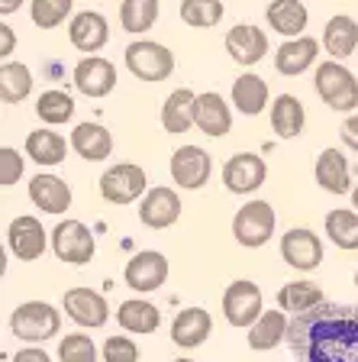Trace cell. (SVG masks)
<instances>
[{
	"instance_id": "cell-24",
	"label": "cell",
	"mask_w": 358,
	"mask_h": 362,
	"mask_svg": "<svg viewBox=\"0 0 358 362\" xmlns=\"http://www.w3.org/2000/svg\"><path fill=\"white\" fill-rule=\"evenodd\" d=\"M265 20L284 39H300L306 23H310V10L304 7V0H271L265 10Z\"/></svg>"
},
{
	"instance_id": "cell-49",
	"label": "cell",
	"mask_w": 358,
	"mask_h": 362,
	"mask_svg": "<svg viewBox=\"0 0 358 362\" xmlns=\"http://www.w3.org/2000/svg\"><path fill=\"white\" fill-rule=\"evenodd\" d=\"M355 314H358V301H355Z\"/></svg>"
},
{
	"instance_id": "cell-7",
	"label": "cell",
	"mask_w": 358,
	"mask_h": 362,
	"mask_svg": "<svg viewBox=\"0 0 358 362\" xmlns=\"http://www.w3.org/2000/svg\"><path fill=\"white\" fill-rule=\"evenodd\" d=\"M52 252L65 265H88L97 252V240L81 220H59L52 230Z\"/></svg>"
},
{
	"instance_id": "cell-33",
	"label": "cell",
	"mask_w": 358,
	"mask_h": 362,
	"mask_svg": "<svg viewBox=\"0 0 358 362\" xmlns=\"http://www.w3.org/2000/svg\"><path fill=\"white\" fill-rule=\"evenodd\" d=\"M326 301L323 298V288L316 281H306V279H297V281H287V285L278 291V308L287 310V314H304V310H314Z\"/></svg>"
},
{
	"instance_id": "cell-34",
	"label": "cell",
	"mask_w": 358,
	"mask_h": 362,
	"mask_svg": "<svg viewBox=\"0 0 358 362\" xmlns=\"http://www.w3.org/2000/svg\"><path fill=\"white\" fill-rule=\"evenodd\" d=\"M32 94V71L23 62H4L0 65V100L4 104H23Z\"/></svg>"
},
{
	"instance_id": "cell-31",
	"label": "cell",
	"mask_w": 358,
	"mask_h": 362,
	"mask_svg": "<svg viewBox=\"0 0 358 362\" xmlns=\"http://www.w3.org/2000/svg\"><path fill=\"white\" fill-rule=\"evenodd\" d=\"M232 104H236V110L242 117H258L268 107V81L252 75V71L239 75L232 81Z\"/></svg>"
},
{
	"instance_id": "cell-27",
	"label": "cell",
	"mask_w": 358,
	"mask_h": 362,
	"mask_svg": "<svg viewBox=\"0 0 358 362\" xmlns=\"http://www.w3.org/2000/svg\"><path fill=\"white\" fill-rule=\"evenodd\" d=\"M117 324L123 327L133 337H149L162 327V310L152 301H142V298H129L117 308Z\"/></svg>"
},
{
	"instance_id": "cell-15",
	"label": "cell",
	"mask_w": 358,
	"mask_h": 362,
	"mask_svg": "<svg viewBox=\"0 0 358 362\" xmlns=\"http://www.w3.org/2000/svg\"><path fill=\"white\" fill-rule=\"evenodd\" d=\"M71 81H75V88L81 90L84 98L100 100L117 88V68H113V62L104 59V55H84L75 65Z\"/></svg>"
},
{
	"instance_id": "cell-23",
	"label": "cell",
	"mask_w": 358,
	"mask_h": 362,
	"mask_svg": "<svg viewBox=\"0 0 358 362\" xmlns=\"http://www.w3.org/2000/svg\"><path fill=\"white\" fill-rule=\"evenodd\" d=\"M30 201L36 204L39 211L45 214H65L71 207V188L68 181L59 178V175H49V172H39L36 178L30 181Z\"/></svg>"
},
{
	"instance_id": "cell-19",
	"label": "cell",
	"mask_w": 358,
	"mask_h": 362,
	"mask_svg": "<svg viewBox=\"0 0 358 362\" xmlns=\"http://www.w3.org/2000/svg\"><path fill=\"white\" fill-rule=\"evenodd\" d=\"M316 55H320V42L314 36H300V39H284L275 52V68L284 78H297L306 68H314Z\"/></svg>"
},
{
	"instance_id": "cell-8",
	"label": "cell",
	"mask_w": 358,
	"mask_h": 362,
	"mask_svg": "<svg viewBox=\"0 0 358 362\" xmlns=\"http://www.w3.org/2000/svg\"><path fill=\"white\" fill-rule=\"evenodd\" d=\"M261 314H265V298H261V288L255 281L239 279L223 291V317L229 327L249 330Z\"/></svg>"
},
{
	"instance_id": "cell-45",
	"label": "cell",
	"mask_w": 358,
	"mask_h": 362,
	"mask_svg": "<svg viewBox=\"0 0 358 362\" xmlns=\"http://www.w3.org/2000/svg\"><path fill=\"white\" fill-rule=\"evenodd\" d=\"M13 45H16V36H13V30H10L7 23H4V26H0V55H4V62H10Z\"/></svg>"
},
{
	"instance_id": "cell-40",
	"label": "cell",
	"mask_w": 358,
	"mask_h": 362,
	"mask_svg": "<svg viewBox=\"0 0 358 362\" xmlns=\"http://www.w3.org/2000/svg\"><path fill=\"white\" fill-rule=\"evenodd\" d=\"M97 346L88 333H68L59 343V362H97Z\"/></svg>"
},
{
	"instance_id": "cell-4",
	"label": "cell",
	"mask_w": 358,
	"mask_h": 362,
	"mask_svg": "<svg viewBox=\"0 0 358 362\" xmlns=\"http://www.w3.org/2000/svg\"><path fill=\"white\" fill-rule=\"evenodd\" d=\"M123 59H126V68L139 81H149V84L165 81V78H172V71H174V52L162 42H152V39H136V42H129Z\"/></svg>"
},
{
	"instance_id": "cell-16",
	"label": "cell",
	"mask_w": 358,
	"mask_h": 362,
	"mask_svg": "<svg viewBox=\"0 0 358 362\" xmlns=\"http://www.w3.org/2000/svg\"><path fill=\"white\" fill-rule=\"evenodd\" d=\"M226 52H229V59L236 65L252 68L268 55V36H265V30L252 26V23H239V26H232L226 33Z\"/></svg>"
},
{
	"instance_id": "cell-12",
	"label": "cell",
	"mask_w": 358,
	"mask_h": 362,
	"mask_svg": "<svg viewBox=\"0 0 358 362\" xmlns=\"http://www.w3.org/2000/svg\"><path fill=\"white\" fill-rule=\"evenodd\" d=\"M123 281L139 294H152L168 281V259L158 249H142L123 269Z\"/></svg>"
},
{
	"instance_id": "cell-38",
	"label": "cell",
	"mask_w": 358,
	"mask_h": 362,
	"mask_svg": "<svg viewBox=\"0 0 358 362\" xmlns=\"http://www.w3.org/2000/svg\"><path fill=\"white\" fill-rule=\"evenodd\" d=\"M223 0H181V20L191 30H210L223 20Z\"/></svg>"
},
{
	"instance_id": "cell-3",
	"label": "cell",
	"mask_w": 358,
	"mask_h": 362,
	"mask_svg": "<svg viewBox=\"0 0 358 362\" xmlns=\"http://www.w3.org/2000/svg\"><path fill=\"white\" fill-rule=\"evenodd\" d=\"M314 88H316V94L323 98V104H329L333 110H339V113H352L358 107V78L336 59L320 62V65H316Z\"/></svg>"
},
{
	"instance_id": "cell-48",
	"label": "cell",
	"mask_w": 358,
	"mask_h": 362,
	"mask_svg": "<svg viewBox=\"0 0 358 362\" xmlns=\"http://www.w3.org/2000/svg\"><path fill=\"white\" fill-rule=\"evenodd\" d=\"M174 362H194V359H184V356H181V359H174Z\"/></svg>"
},
{
	"instance_id": "cell-46",
	"label": "cell",
	"mask_w": 358,
	"mask_h": 362,
	"mask_svg": "<svg viewBox=\"0 0 358 362\" xmlns=\"http://www.w3.org/2000/svg\"><path fill=\"white\" fill-rule=\"evenodd\" d=\"M20 7H23V0H0V13H4V16L16 13Z\"/></svg>"
},
{
	"instance_id": "cell-39",
	"label": "cell",
	"mask_w": 358,
	"mask_h": 362,
	"mask_svg": "<svg viewBox=\"0 0 358 362\" xmlns=\"http://www.w3.org/2000/svg\"><path fill=\"white\" fill-rule=\"evenodd\" d=\"M71 7H75V0H32L30 13L39 30H55V26H61L68 20Z\"/></svg>"
},
{
	"instance_id": "cell-43",
	"label": "cell",
	"mask_w": 358,
	"mask_h": 362,
	"mask_svg": "<svg viewBox=\"0 0 358 362\" xmlns=\"http://www.w3.org/2000/svg\"><path fill=\"white\" fill-rule=\"evenodd\" d=\"M339 139H342L349 149L358 152V113H352V117H345V123L339 127Z\"/></svg>"
},
{
	"instance_id": "cell-32",
	"label": "cell",
	"mask_w": 358,
	"mask_h": 362,
	"mask_svg": "<svg viewBox=\"0 0 358 362\" xmlns=\"http://www.w3.org/2000/svg\"><path fill=\"white\" fill-rule=\"evenodd\" d=\"M68 146L71 143H65V136H59L55 129H32V133L26 136V156H30L36 165H45V168L61 165L68 156Z\"/></svg>"
},
{
	"instance_id": "cell-9",
	"label": "cell",
	"mask_w": 358,
	"mask_h": 362,
	"mask_svg": "<svg viewBox=\"0 0 358 362\" xmlns=\"http://www.w3.org/2000/svg\"><path fill=\"white\" fill-rule=\"evenodd\" d=\"M45 246H52V233H45V226L39 223V217L23 214V217L10 220L7 249L20 259V262H36V259H42Z\"/></svg>"
},
{
	"instance_id": "cell-26",
	"label": "cell",
	"mask_w": 358,
	"mask_h": 362,
	"mask_svg": "<svg viewBox=\"0 0 358 362\" xmlns=\"http://www.w3.org/2000/svg\"><path fill=\"white\" fill-rule=\"evenodd\" d=\"M71 149L78 152V156L84 158V162H104V158H110L113 152V136L107 127H100V123H78L75 129H71Z\"/></svg>"
},
{
	"instance_id": "cell-25",
	"label": "cell",
	"mask_w": 358,
	"mask_h": 362,
	"mask_svg": "<svg viewBox=\"0 0 358 362\" xmlns=\"http://www.w3.org/2000/svg\"><path fill=\"white\" fill-rule=\"evenodd\" d=\"M287 330H291L287 310H265V314L249 327V349L268 353V349H275L278 343H287Z\"/></svg>"
},
{
	"instance_id": "cell-11",
	"label": "cell",
	"mask_w": 358,
	"mask_h": 362,
	"mask_svg": "<svg viewBox=\"0 0 358 362\" xmlns=\"http://www.w3.org/2000/svg\"><path fill=\"white\" fill-rule=\"evenodd\" d=\"M61 308L84 330H100L110 320V304L94 288H68L65 298H61Z\"/></svg>"
},
{
	"instance_id": "cell-14",
	"label": "cell",
	"mask_w": 358,
	"mask_h": 362,
	"mask_svg": "<svg viewBox=\"0 0 358 362\" xmlns=\"http://www.w3.org/2000/svg\"><path fill=\"white\" fill-rule=\"evenodd\" d=\"M281 259L297 272H314L323 265V240L306 230V226H291L281 236Z\"/></svg>"
},
{
	"instance_id": "cell-13",
	"label": "cell",
	"mask_w": 358,
	"mask_h": 362,
	"mask_svg": "<svg viewBox=\"0 0 358 362\" xmlns=\"http://www.w3.org/2000/svg\"><path fill=\"white\" fill-rule=\"evenodd\" d=\"M265 178H268V165L255 152H236V156L226 158L223 185L232 194H252V191H258L265 185Z\"/></svg>"
},
{
	"instance_id": "cell-28",
	"label": "cell",
	"mask_w": 358,
	"mask_h": 362,
	"mask_svg": "<svg viewBox=\"0 0 358 362\" xmlns=\"http://www.w3.org/2000/svg\"><path fill=\"white\" fill-rule=\"evenodd\" d=\"M194 117H197V94L187 88L172 90L162 104V127L165 133H187L194 127Z\"/></svg>"
},
{
	"instance_id": "cell-20",
	"label": "cell",
	"mask_w": 358,
	"mask_h": 362,
	"mask_svg": "<svg viewBox=\"0 0 358 362\" xmlns=\"http://www.w3.org/2000/svg\"><path fill=\"white\" fill-rule=\"evenodd\" d=\"M213 333V317L203 308H184L172 320V343L181 349H197Z\"/></svg>"
},
{
	"instance_id": "cell-10",
	"label": "cell",
	"mask_w": 358,
	"mask_h": 362,
	"mask_svg": "<svg viewBox=\"0 0 358 362\" xmlns=\"http://www.w3.org/2000/svg\"><path fill=\"white\" fill-rule=\"evenodd\" d=\"M168 168H172V178L178 188L201 191L210 181V175H213V158H210V152L201 149V146H181V149L172 152Z\"/></svg>"
},
{
	"instance_id": "cell-35",
	"label": "cell",
	"mask_w": 358,
	"mask_h": 362,
	"mask_svg": "<svg viewBox=\"0 0 358 362\" xmlns=\"http://www.w3.org/2000/svg\"><path fill=\"white\" fill-rule=\"evenodd\" d=\"M326 236L333 246L345 249V252H355L358 249V211L349 207H336V211L326 214Z\"/></svg>"
},
{
	"instance_id": "cell-42",
	"label": "cell",
	"mask_w": 358,
	"mask_h": 362,
	"mask_svg": "<svg viewBox=\"0 0 358 362\" xmlns=\"http://www.w3.org/2000/svg\"><path fill=\"white\" fill-rule=\"evenodd\" d=\"M23 178V156L13 149V146H4L0 149V185L10 188Z\"/></svg>"
},
{
	"instance_id": "cell-22",
	"label": "cell",
	"mask_w": 358,
	"mask_h": 362,
	"mask_svg": "<svg viewBox=\"0 0 358 362\" xmlns=\"http://www.w3.org/2000/svg\"><path fill=\"white\" fill-rule=\"evenodd\" d=\"M314 178L323 191L329 194H349L352 188V168H349V158L342 156V149H323L316 156V165H314Z\"/></svg>"
},
{
	"instance_id": "cell-41",
	"label": "cell",
	"mask_w": 358,
	"mask_h": 362,
	"mask_svg": "<svg viewBox=\"0 0 358 362\" xmlns=\"http://www.w3.org/2000/svg\"><path fill=\"white\" fill-rule=\"evenodd\" d=\"M100 356L104 362H139V346L133 337H107Z\"/></svg>"
},
{
	"instance_id": "cell-6",
	"label": "cell",
	"mask_w": 358,
	"mask_h": 362,
	"mask_svg": "<svg viewBox=\"0 0 358 362\" xmlns=\"http://www.w3.org/2000/svg\"><path fill=\"white\" fill-rule=\"evenodd\" d=\"M145 188H149L145 168L136 165V162H117V165H110L100 175V197H104L107 204H117V207L145 197L149 194Z\"/></svg>"
},
{
	"instance_id": "cell-21",
	"label": "cell",
	"mask_w": 358,
	"mask_h": 362,
	"mask_svg": "<svg viewBox=\"0 0 358 362\" xmlns=\"http://www.w3.org/2000/svg\"><path fill=\"white\" fill-rule=\"evenodd\" d=\"M194 123H197L201 133L210 136V139H223V136L232 129V110L223 100V94H217V90H203V94H197Z\"/></svg>"
},
{
	"instance_id": "cell-36",
	"label": "cell",
	"mask_w": 358,
	"mask_h": 362,
	"mask_svg": "<svg viewBox=\"0 0 358 362\" xmlns=\"http://www.w3.org/2000/svg\"><path fill=\"white\" fill-rule=\"evenodd\" d=\"M119 23L133 36L149 33L158 23V0H123L119 4Z\"/></svg>"
},
{
	"instance_id": "cell-5",
	"label": "cell",
	"mask_w": 358,
	"mask_h": 362,
	"mask_svg": "<svg viewBox=\"0 0 358 362\" xmlns=\"http://www.w3.org/2000/svg\"><path fill=\"white\" fill-rule=\"evenodd\" d=\"M278 226V214L268 201H249L232 217V240L242 249H258L271 240Z\"/></svg>"
},
{
	"instance_id": "cell-44",
	"label": "cell",
	"mask_w": 358,
	"mask_h": 362,
	"mask_svg": "<svg viewBox=\"0 0 358 362\" xmlns=\"http://www.w3.org/2000/svg\"><path fill=\"white\" fill-rule=\"evenodd\" d=\"M13 362H52V356L39 346H23L13 353Z\"/></svg>"
},
{
	"instance_id": "cell-29",
	"label": "cell",
	"mask_w": 358,
	"mask_h": 362,
	"mask_svg": "<svg viewBox=\"0 0 358 362\" xmlns=\"http://www.w3.org/2000/svg\"><path fill=\"white\" fill-rule=\"evenodd\" d=\"M304 123H306V110L300 104V98L278 94L271 100V129H275L278 139H297L304 133Z\"/></svg>"
},
{
	"instance_id": "cell-2",
	"label": "cell",
	"mask_w": 358,
	"mask_h": 362,
	"mask_svg": "<svg viewBox=\"0 0 358 362\" xmlns=\"http://www.w3.org/2000/svg\"><path fill=\"white\" fill-rule=\"evenodd\" d=\"M7 324L16 339L36 346V343H45V339L59 337L61 314L55 310V304H49V301H23L20 308H13Z\"/></svg>"
},
{
	"instance_id": "cell-47",
	"label": "cell",
	"mask_w": 358,
	"mask_h": 362,
	"mask_svg": "<svg viewBox=\"0 0 358 362\" xmlns=\"http://www.w3.org/2000/svg\"><path fill=\"white\" fill-rule=\"evenodd\" d=\"M352 211H358V185L352 188Z\"/></svg>"
},
{
	"instance_id": "cell-1",
	"label": "cell",
	"mask_w": 358,
	"mask_h": 362,
	"mask_svg": "<svg viewBox=\"0 0 358 362\" xmlns=\"http://www.w3.org/2000/svg\"><path fill=\"white\" fill-rule=\"evenodd\" d=\"M287 349L294 362H358V314L336 301L291 317Z\"/></svg>"
},
{
	"instance_id": "cell-37",
	"label": "cell",
	"mask_w": 358,
	"mask_h": 362,
	"mask_svg": "<svg viewBox=\"0 0 358 362\" xmlns=\"http://www.w3.org/2000/svg\"><path fill=\"white\" fill-rule=\"evenodd\" d=\"M36 117L49 127H61L75 117V98L68 90H42L36 98Z\"/></svg>"
},
{
	"instance_id": "cell-18",
	"label": "cell",
	"mask_w": 358,
	"mask_h": 362,
	"mask_svg": "<svg viewBox=\"0 0 358 362\" xmlns=\"http://www.w3.org/2000/svg\"><path fill=\"white\" fill-rule=\"evenodd\" d=\"M68 39L75 45L78 52H100L110 39V23H107L104 13L97 10H81V13L71 16V26H68Z\"/></svg>"
},
{
	"instance_id": "cell-30",
	"label": "cell",
	"mask_w": 358,
	"mask_h": 362,
	"mask_svg": "<svg viewBox=\"0 0 358 362\" xmlns=\"http://www.w3.org/2000/svg\"><path fill=\"white\" fill-rule=\"evenodd\" d=\"M323 49H326L336 62L349 59V55L358 49V23L352 20L349 13L329 16L326 30H323Z\"/></svg>"
},
{
	"instance_id": "cell-17",
	"label": "cell",
	"mask_w": 358,
	"mask_h": 362,
	"mask_svg": "<svg viewBox=\"0 0 358 362\" xmlns=\"http://www.w3.org/2000/svg\"><path fill=\"white\" fill-rule=\"evenodd\" d=\"M181 217V197L178 191L165 188V185H158V188H149V194L139 201V220L149 230H168V226H174Z\"/></svg>"
}]
</instances>
